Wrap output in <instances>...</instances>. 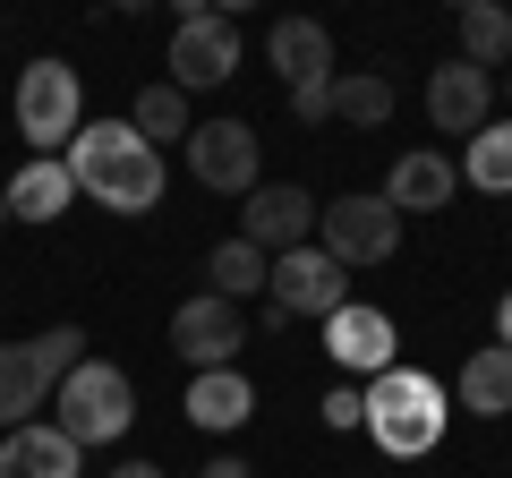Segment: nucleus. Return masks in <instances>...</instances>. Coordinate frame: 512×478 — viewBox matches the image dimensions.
I'll return each instance as SVG.
<instances>
[{"instance_id":"nucleus-1","label":"nucleus","mask_w":512,"mask_h":478,"mask_svg":"<svg viewBox=\"0 0 512 478\" xmlns=\"http://www.w3.org/2000/svg\"><path fill=\"white\" fill-rule=\"evenodd\" d=\"M60 163H69L77 197L111 205V214H154L163 205V146H146L128 120H86Z\"/></svg>"},{"instance_id":"nucleus-2","label":"nucleus","mask_w":512,"mask_h":478,"mask_svg":"<svg viewBox=\"0 0 512 478\" xmlns=\"http://www.w3.org/2000/svg\"><path fill=\"white\" fill-rule=\"evenodd\" d=\"M444 419H453V393H444L427 368H384L376 385H367V436H376V453H393V461L436 453Z\"/></svg>"},{"instance_id":"nucleus-3","label":"nucleus","mask_w":512,"mask_h":478,"mask_svg":"<svg viewBox=\"0 0 512 478\" xmlns=\"http://www.w3.org/2000/svg\"><path fill=\"white\" fill-rule=\"evenodd\" d=\"M128 419H137V385H128L111 359H86V368L52 393V427L69 444H120Z\"/></svg>"},{"instance_id":"nucleus-4","label":"nucleus","mask_w":512,"mask_h":478,"mask_svg":"<svg viewBox=\"0 0 512 478\" xmlns=\"http://www.w3.org/2000/svg\"><path fill=\"white\" fill-rule=\"evenodd\" d=\"M77 129H86V86H77L69 60L43 52L35 69L18 77V137H26L35 154H69Z\"/></svg>"},{"instance_id":"nucleus-5","label":"nucleus","mask_w":512,"mask_h":478,"mask_svg":"<svg viewBox=\"0 0 512 478\" xmlns=\"http://www.w3.org/2000/svg\"><path fill=\"white\" fill-rule=\"evenodd\" d=\"M316 248H325L342 274H359V265H393V248H402V214L376 197V188H359V197H333L325 214H316Z\"/></svg>"},{"instance_id":"nucleus-6","label":"nucleus","mask_w":512,"mask_h":478,"mask_svg":"<svg viewBox=\"0 0 512 478\" xmlns=\"http://www.w3.org/2000/svg\"><path fill=\"white\" fill-rule=\"evenodd\" d=\"M256 163H265V137L248 120H205V129H188V180L214 188V197H256Z\"/></svg>"},{"instance_id":"nucleus-7","label":"nucleus","mask_w":512,"mask_h":478,"mask_svg":"<svg viewBox=\"0 0 512 478\" xmlns=\"http://www.w3.org/2000/svg\"><path fill=\"white\" fill-rule=\"evenodd\" d=\"M231 69H239V26L222 18V9H197V0H188L180 26H171V86L205 94V86H222Z\"/></svg>"},{"instance_id":"nucleus-8","label":"nucleus","mask_w":512,"mask_h":478,"mask_svg":"<svg viewBox=\"0 0 512 478\" xmlns=\"http://www.w3.org/2000/svg\"><path fill=\"white\" fill-rule=\"evenodd\" d=\"M316 214L325 205L291 180H256V197L239 205V239L265 248V257H291V248H316Z\"/></svg>"},{"instance_id":"nucleus-9","label":"nucleus","mask_w":512,"mask_h":478,"mask_svg":"<svg viewBox=\"0 0 512 478\" xmlns=\"http://www.w3.org/2000/svg\"><path fill=\"white\" fill-rule=\"evenodd\" d=\"M239 342H248V316L231 308V299H214V291H188L180 308H171V350H180L188 368H231L239 359Z\"/></svg>"},{"instance_id":"nucleus-10","label":"nucleus","mask_w":512,"mask_h":478,"mask_svg":"<svg viewBox=\"0 0 512 478\" xmlns=\"http://www.w3.org/2000/svg\"><path fill=\"white\" fill-rule=\"evenodd\" d=\"M265 299H274L282 316H342L350 308V274L325 257V248H291V257H274Z\"/></svg>"},{"instance_id":"nucleus-11","label":"nucleus","mask_w":512,"mask_h":478,"mask_svg":"<svg viewBox=\"0 0 512 478\" xmlns=\"http://www.w3.org/2000/svg\"><path fill=\"white\" fill-rule=\"evenodd\" d=\"M325 350H333V368L367 376V385H376L384 368H402V333H393L384 308H367V299H350L342 316H325Z\"/></svg>"},{"instance_id":"nucleus-12","label":"nucleus","mask_w":512,"mask_h":478,"mask_svg":"<svg viewBox=\"0 0 512 478\" xmlns=\"http://www.w3.org/2000/svg\"><path fill=\"white\" fill-rule=\"evenodd\" d=\"M393 214H444V205L461 197V171H453V154H436V146H410V154H393V171H384V188H376Z\"/></svg>"},{"instance_id":"nucleus-13","label":"nucleus","mask_w":512,"mask_h":478,"mask_svg":"<svg viewBox=\"0 0 512 478\" xmlns=\"http://www.w3.org/2000/svg\"><path fill=\"white\" fill-rule=\"evenodd\" d=\"M487 69H470V60H444V69H427V120H436L444 137H478L487 129Z\"/></svg>"},{"instance_id":"nucleus-14","label":"nucleus","mask_w":512,"mask_h":478,"mask_svg":"<svg viewBox=\"0 0 512 478\" xmlns=\"http://www.w3.org/2000/svg\"><path fill=\"white\" fill-rule=\"evenodd\" d=\"M0 478H86V444H69L60 427H9L0 436Z\"/></svg>"},{"instance_id":"nucleus-15","label":"nucleus","mask_w":512,"mask_h":478,"mask_svg":"<svg viewBox=\"0 0 512 478\" xmlns=\"http://www.w3.org/2000/svg\"><path fill=\"white\" fill-rule=\"evenodd\" d=\"M256 419V385L239 368H205L188 376V427H205V436H231V427Z\"/></svg>"},{"instance_id":"nucleus-16","label":"nucleus","mask_w":512,"mask_h":478,"mask_svg":"<svg viewBox=\"0 0 512 478\" xmlns=\"http://www.w3.org/2000/svg\"><path fill=\"white\" fill-rule=\"evenodd\" d=\"M43 393H52V376H43L35 342H0V436L9 427H35Z\"/></svg>"},{"instance_id":"nucleus-17","label":"nucleus","mask_w":512,"mask_h":478,"mask_svg":"<svg viewBox=\"0 0 512 478\" xmlns=\"http://www.w3.org/2000/svg\"><path fill=\"white\" fill-rule=\"evenodd\" d=\"M69 197H77L69 163H60V154H35V163L9 180V222H60V214H69Z\"/></svg>"},{"instance_id":"nucleus-18","label":"nucleus","mask_w":512,"mask_h":478,"mask_svg":"<svg viewBox=\"0 0 512 478\" xmlns=\"http://www.w3.org/2000/svg\"><path fill=\"white\" fill-rule=\"evenodd\" d=\"M265 60H274L291 86H308V77H333V35L316 18H274V35H265Z\"/></svg>"},{"instance_id":"nucleus-19","label":"nucleus","mask_w":512,"mask_h":478,"mask_svg":"<svg viewBox=\"0 0 512 478\" xmlns=\"http://www.w3.org/2000/svg\"><path fill=\"white\" fill-rule=\"evenodd\" d=\"M461 410H470V419H504L512 410V350L504 342H478L470 359H461Z\"/></svg>"},{"instance_id":"nucleus-20","label":"nucleus","mask_w":512,"mask_h":478,"mask_svg":"<svg viewBox=\"0 0 512 478\" xmlns=\"http://www.w3.org/2000/svg\"><path fill=\"white\" fill-rule=\"evenodd\" d=\"M265 282H274V257H265V248H248V239H222L214 257H205V291L231 299V308H239V299H256Z\"/></svg>"},{"instance_id":"nucleus-21","label":"nucleus","mask_w":512,"mask_h":478,"mask_svg":"<svg viewBox=\"0 0 512 478\" xmlns=\"http://www.w3.org/2000/svg\"><path fill=\"white\" fill-rule=\"evenodd\" d=\"M461 60H470V69H504V60H512V9H495V0H461Z\"/></svg>"},{"instance_id":"nucleus-22","label":"nucleus","mask_w":512,"mask_h":478,"mask_svg":"<svg viewBox=\"0 0 512 478\" xmlns=\"http://www.w3.org/2000/svg\"><path fill=\"white\" fill-rule=\"evenodd\" d=\"M461 180L487 188V197H512V120H487V129L470 137V154H461Z\"/></svg>"},{"instance_id":"nucleus-23","label":"nucleus","mask_w":512,"mask_h":478,"mask_svg":"<svg viewBox=\"0 0 512 478\" xmlns=\"http://www.w3.org/2000/svg\"><path fill=\"white\" fill-rule=\"evenodd\" d=\"M333 120H350V129H384V120H393V77H376V69L333 77Z\"/></svg>"},{"instance_id":"nucleus-24","label":"nucleus","mask_w":512,"mask_h":478,"mask_svg":"<svg viewBox=\"0 0 512 478\" xmlns=\"http://www.w3.org/2000/svg\"><path fill=\"white\" fill-rule=\"evenodd\" d=\"M128 129L146 137V146H171V137L188 146V94L171 86V77H163V86H146V94H137V111H128Z\"/></svg>"},{"instance_id":"nucleus-25","label":"nucleus","mask_w":512,"mask_h":478,"mask_svg":"<svg viewBox=\"0 0 512 478\" xmlns=\"http://www.w3.org/2000/svg\"><path fill=\"white\" fill-rule=\"evenodd\" d=\"M325 427H333V436L367 427V393H359V385H333V393H325Z\"/></svg>"},{"instance_id":"nucleus-26","label":"nucleus","mask_w":512,"mask_h":478,"mask_svg":"<svg viewBox=\"0 0 512 478\" xmlns=\"http://www.w3.org/2000/svg\"><path fill=\"white\" fill-rule=\"evenodd\" d=\"M291 120H333V77H308V86H291Z\"/></svg>"},{"instance_id":"nucleus-27","label":"nucleus","mask_w":512,"mask_h":478,"mask_svg":"<svg viewBox=\"0 0 512 478\" xmlns=\"http://www.w3.org/2000/svg\"><path fill=\"white\" fill-rule=\"evenodd\" d=\"M197 478H256V470H248V461H239V453H214V461H205Z\"/></svg>"},{"instance_id":"nucleus-28","label":"nucleus","mask_w":512,"mask_h":478,"mask_svg":"<svg viewBox=\"0 0 512 478\" xmlns=\"http://www.w3.org/2000/svg\"><path fill=\"white\" fill-rule=\"evenodd\" d=\"M495 342H504V350H512V291H504V299H495Z\"/></svg>"},{"instance_id":"nucleus-29","label":"nucleus","mask_w":512,"mask_h":478,"mask_svg":"<svg viewBox=\"0 0 512 478\" xmlns=\"http://www.w3.org/2000/svg\"><path fill=\"white\" fill-rule=\"evenodd\" d=\"M103 478H163L154 461H120V470H103Z\"/></svg>"},{"instance_id":"nucleus-30","label":"nucleus","mask_w":512,"mask_h":478,"mask_svg":"<svg viewBox=\"0 0 512 478\" xmlns=\"http://www.w3.org/2000/svg\"><path fill=\"white\" fill-rule=\"evenodd\" d=\"M0 222H9V180H0Z\"/></svg>"}]
</instances>
